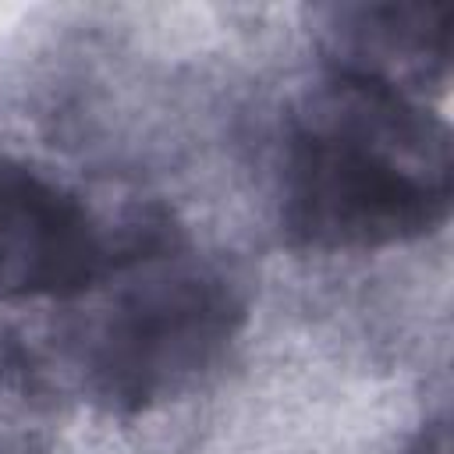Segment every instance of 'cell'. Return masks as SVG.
<instances>
[{
    "label": "cell",
    "instance_id": "277c9868",
    "mask_svg": "<svg viewBox=\"0 0 454 454\" xmlns=\"http://www.w3.org/2000/svg\"><path fill=\"white\" fill-rule=\"evenodd\" d=\"M408 454H450V426H447V419L440 415L429 426H422L419 436L411 440Z\"/></svg>",
    "mask_w": 454,
    "mask_h": 454
},
{
    "label": "cell",
    "instance_id": "3957f363",
    "mask_svg": "<svg viewBox=\"0 0 454 454\" xmlns=\"http://www.w3.org/2000/svg\"><path fill=\"white\" fill-rule=\"evenodd\" d=\"M110 241L89 209L43 174L0 156V301L71 294L103 277Z\"/></svg>",
    "mask_w": 454,
    "mask_h": 454
},
{
    "label": "cell",
    "instance_id": "6da1fadb",
    "mask_svg": "<svg viewBox=\"0 0 454 454\" xmlns=\"http://www.w3.org/2000/svg\"><path fill=\"white\" fill-rule=\"evenodd\" d=\"M447 213V121L380 74L330 78L287 138V234L319 252H365L422 238Z\"/></svg>",
    "mask_w": 454,
    "mask_h": 454
},
{
    "label": "cell",
    "instance_id": "7a4b0ae2",
    "mask_svg": "<svg viewBox=\"0 0 454 454\" xmlns=\"http://www.w3.org/2000/svg\"><path fill=\"white\" fill-rule=\"evenodd\" d=\"M245 316L238 287L213 266L170 262L124 287L89 330L85 387L110 408H145L192 383Z\"/></svg>",
    "mask_w": 454,
    "mask_h": 454
}]
</instances>
